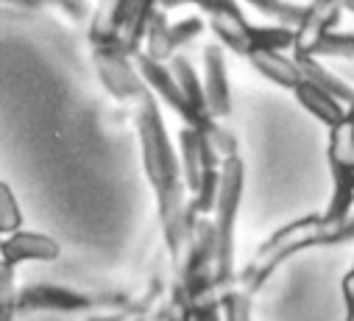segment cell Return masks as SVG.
Listing matches in <instances>:
<instances>
[{"label":"cell","instance_id":"30bf717a","mask_svg":"<svg viewBox=\"0 0 354 321\" xmlns=\"http://www.w3.org/2000/svg\"><path fill=\"white\" fill-rule=\"evenodd\" d=\"M245 59L251 62V67L257 73H262L268 82H274L277 87L285 90H296L301 84V73L296 67L293 59H288L282 51H271V48H251L245 53Z\"/></svg>","mask_w":354,"mask_h":321},{"label":"cell","instance_id":"2e32d148","mask_svg":"<svg viewBox=\"0 0 354 321\" xmlns=\"http://www.w3.org/2000/svg\"><path fill=\"white\" fill-rule=\"evenodd\" d=\"M310 53L313 56H329V59H351L354 56V34H337L329 28L315 39Z\"/></svg>","mask_w":354,"mask_h":321},{"label":"cell","instance_id":"7c38bea8","mask_svg":"<svg viewBox=\"0 0 354 321\" xmlns=\"http://www.w3.org/2000/svg\"><path fill=\"white\" fill-rule=\"evenodd\" d=\"M293 95H296V101H299L315 120H321L326 129H332V126H337V123L346 120L343 104H340L335 95H329V93H324L321 87H315V84L301 82V84L293 90Z\"/></svg>","mask_w":354,"mask_h":321},{"label":"cell","instance_id":"ac0fdd59","mask_svg":"<svg viewBox=\"0 0 354 321\" xmlns=\"http://www.w3.org/2000/svg\"><path fill=\"white\" fill-rule=\"evenodd\" d=\"M248 6H254L259 15L271 17V20H279L282 26H299L304 20V9L301 6H293L288 0H245Z\"/></svg>","mask_w":354,"mask_h":321},{"label":"cell","instance_id":"603a6c76","mask_svg":"<svg viewBox=\"0 0 354 321\" xmlns=\"http://www.w3.org/2000/svg\"><path fill=\"white\" fill-rule=\"evenodd\" d=\"M90 321H151V318L145 315V310H129V307H120V310H112V313L93 315Z\"/></svg>","mask_w":354,"mask_h":321},{"label":"cell","instance_id":"9c48e42d","mask_svg":"<svg viewBox=\"0 0 354 321\" xmlns=\"http://www.w3.org/2000/svg\"><path fill=\"white\" fill-rule=\"evenodd\" d=\"M343 12V0H313L304 9V20L296 26V45L293 51H307L315 45V39L329 31Z\"/></svg>","mask_w":354,"mask_h":321},{"label":"cell","instance_id":"484cf974","mask_svg":"<svg viewBox=\"0 0 354 321\" xmlns=\"http://www.w3.org/2000/svg\"><path fill=\"white\" fill-rule=\"evenodd\" d=\"M343 9H346V12H351V15H354V0H343Z\"/></svg>","mask_w":354,"mask_h":321},{"label":"cell","instance_id":"3957f363","mask_svg":"<svg viewBox=\"0 0 354 321\" xmlns=\"http://www.w3.org/2000/svg\"><path fill=\"white\" fill-rule=\"evenodd\" d=\"M243 185H245V165L240 154L229 156L221 163V187L218 201L212 210V226H215V260H212V285L218 296H223L234 285V226L237 212L243 201Z\"/></svg>","mask_w":354,"mask_h":321},{"label":"cell","instance_id":"7a4b0ae2","mask_svg":"<svg viewBox=\"0 0 354 321\" xmlns=\"http://www.w3.org/2000/svg\"><path fill=\"white\" fill-rule=\"evenodd\" d=\"M351 240H354V215H346L343 221H326L324 215H304L265 240L243 268V274L234 277L232 288L254 299V293L293 255L315 246H340V244H351Z\"/></svg>","mask_w":354,"mask_h":321},{"label":"cell","instance_id":"9a60e30c","mask_svg":"<svg viewBox=\"0 0 354 321\" xmlns=\"http://www.w3.org/2000/svg\"><path fill=\"white\" fill-rule=\"evenodd\" d=\"M251 48H271V51H285L296 45V28L293 26H251L248 28ZM248 48V51H251Z\"/></svg>","mask_w":354,"mask_h":321},{"label":"cell","instance_id":"4fadbf2b","mask_svg":"<svg viewBox=\"0 0 354 321\" xmlns=\"http://www.w3.org/2000/svg\"><path fill=\"white\" fill-rule=\"evenodd\" d=\"M329 171L354 176V126L346 120L329 129Z\"/></svg>","mask_w":354,"mask_h":321},{"label":"cell","instance_id":"5bb4252c","mask_svg":"<svg viewBox=\"0 0 354 321\" xmlns=\"http://www.w3.org/2000/svg\"><path fill=\"white\" fill-rule=\"evenodd\" d=\"M170 73H173V78H176V84H179L185 101H187L198 115H209L207 98H204V84H201L198 73L193 70V64H190L185 56H173V59H170ZM209 118H212V115H209Z\"/></svg>","mask_w":354,"mask_h":321},{"label":"cell","instance_id":"5b68a950","mask_svg":"<svg viewBox=\"0 0 354 321\" xmlns=\"http://www.w3.org/2000/svg\"><path fill=\"white\" fill-rule=\"evenodd\" d=\"M201 34H204V20L201 17H185L179 23H167L165 12L156 9L148 20L142 51L156 62H170L176 56V51H179L182 45H187V42H193Z\"/></svg>","mask_w":354,"mask_h":321},{"label":"cell","instance_id":"cb8c5ba5","mask_svg":"<svg viewBox=\"0 0 354 321\" xmlns=\"http://www.w3.org/2000/svg\"><path fill=\"white\" fill-rule=\"evenodd\" d=\"M343 302H346V321H354V266L343 277Z\"/></svg>","mask_w":354,"mask_h":321},{"label":"cell","instance_id":"ffe728a7","mask_svg":"<svg viewBox=\"0 0 354 321\" xmlns=\"http://www.w3.org/2000/svg\"><path fill=\"white\" fill-rule=\"evenodd\" d=\"M23 229V210L9 182L0 179V235H12Z\"/></svg>","mask_w":354,"mask_h":321},{"label":"cell","instance_id":"52a82bcc","mask_svg":"<svg viewBox=\"0 0 354 321\" xmlns=\"http://www.w3.org/2000/svg\"><path fill=\"white\" fill-rule=\"evenodd\" d=\"M204 98L207 109L215 120L232 115V90H229V70H226V56L223 45L209 42L204 48Z\"/></svg>","mask_w":354,"mask_h":321},{"label":"cell","instance_id":"277c9868","mask_svg":"<svg viewBox=\"0 0 354 321\" xmlns=\"http://www.w3.org/2000/svg\"><path fill=\"white\" fill-rule=\"evenodd\" d=\"M20 310L26 313H84L93 307H129L126 296H93L78 288H67V285H28L20 291L17 296Z\"/></svg>","mask_w":354,"mask_h":321},{"label":"cell","instance_id":"4316f807","mask_svg":"<svg viewBox=\"0 0 354 321\" xmlns=\"http://www.w3.org/2000/svg\"><path fill=\"white\" fill-rule=\"evenodd\" d=\"M0 244H3V237H0Z\"/></svg>","mask_w":354,"mask_h":321},{"label":"cell","instance_id":"e0dca14e","mask_svg":"<svg viewBox=\"0 0 354 321\" xmlns=\"http://www.w3.org/2000/svg\"><path fill=\"white\" fill-rule=\"evenodd\" d=\"M15 266H9L3 257H0V321H15L17 318V285H15Z\"/></svg>","mask_w":354,"mask_h":321},{"label":"cell","instance_id":"7402d4cb","mask_svg":"<svg viewBox=\"0 0 354 321\" xmlns=\"http://www.w3.org/2000/svg\"><path fill=\"white\" fill-rule=\"evenodd\" d=\"M0 3H9V6H26V9H62L67 17L73 20H81L84 17V6L78 0H0Z\"/></svg>","mask_w":354,"mask_h":321},{"label":"cell","instance_id":"8992f818","mask_svg":"<svg viewBox=\"0 0 354 321\" xmlns=\"http://www.w3.org/2000/svg\"><path fill=\"white\" fill-rule=\"evenodd\" d=\"M59 255H62L59 240L45 232L17 229L6 235V240L0 244V257L15 268L23 263H50V260H59Z\"/></svg>","mask_w":354,"mask_h":321},{"label":"cell","instance_id":"d6986e66","mask_svg":"<svg viewBox=\"0 0 354 321\" xmlns=\"http://www.w3.org/2000/svg\"><path fill=\"white\" fill-rule=\"evenodd\" d=\"M218 187H221V168H209L201 176V185L190 199V207L196 215H212L215 201H218Z\"/></svg>","mask_w":354,"mask_h":321},{"label":"cell","instance_id":"44dd1931","mask_svg":"<svg viewBox=\"0 0 354 321\" xmlns=\"http://www.w3.org/2000/svg\"><path fill=\"white\" fill-rule=\"evenodd\" d=\"M221 310L226 321H251V296L240 293L237 288H229L221 296Z\"/></svg>","mask_w":354,"mask_h":321},{"label":"cell","instance_id":"6da1fadb","mask_svg":"<svg viewBox=\"0 0 354 321\" xmlns=\"http://www.w3.org/2000/svg\"><path fill=\"white\" fill-rule=\"evenodd\" d=\"M93 64L101 75L104 87L109 90V95L131 107V118H134L140 151H142V168L156 196L162 237L170 255L173 274H179L193 244V229L198 215L190 207L185 176H182V159L170 143L156 95L145 87L131 56L115 48H93Z\"/></svg>","mask_w":354,"mask_h":321},{"label":"cell","instance_id":"d4e9b609","mask_svg":"<svg viewBox=\"0 0 354 321\" xmlns=\"http://www.w3.org/2000/svg\"><path fill=\"white\" fill-rule=\"evenodd\" d=\"M346 123H348V126H354V98L348 101V109H346Z\"/></svg>","mask_w":354,"mask_h":321},{"label":"cell","instance_id":"ba28073f","mask_svg":"<svg viewBox=\"0 0 354 321\" xmlns=\"http://www.w3.org/2000/svg\"><path fill=\"white\" fill-rule=\"evenodd\" d=\"M179 159H182V176H185V187L187 193H196L201 185V176L209 168H221V163L209 154L207 143L201 140V134L190 126H185L179 131Z\"/></svg>","mask_w":354,"mask_h":321},{"label":"cell","instance_id":"8fae6325","mask_svg":"<svg viewBox=\"0 0 354 321\" xmlns=\"http://www.w3.org/2000/svg\"><path fill=\"white\" fill-rule=\"evenodd\" d=\"M293 62H296V67H299V73H301V82L321 87L324 93L335 95L340 104L354 98V90L343 82V78H337L335 73H329V70L318 62V56H313V53H307V51H293Z\"/></svg>","mask_w":354,"mask_h":321}]
</instances>
